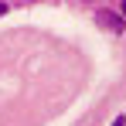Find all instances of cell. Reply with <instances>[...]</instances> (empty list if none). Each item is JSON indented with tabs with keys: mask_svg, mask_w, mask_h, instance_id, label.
Returning a JSON list of instances; mask_svg holds the SVG:
<instances>
[{
	"mask_svg": "<svg viewBox=\"0 0 126 126\" xmlns=\"http://www.w3.org/2000/svg\"><path fill=\"white\" fill-rule=\"evenodd\" d=\"M95 17H99V24H102L106 31H112V34H123V31H126V21H123V14H116V10H109V7L95 10Z\"/></svg>",
	"mask_w": 126,
	"mask_h": 126,
	"instance_id": "6da1fadb",
	"label": "cell"
},
{
	"mask_svg": "<svg viewBox=\"0 0 126 126\" xmlns=\"http://www.w3.org/2000/svg\"><path fill=\"white\" fill-rule=\"evenodd\" d=\"M123 21H126V0H123Z\"/></svg>",
	"mask_w": 126,
	"mask_h": 126,
	"instance_id": "277c9868",
	"label": "cell"
},
{
	"mask_svg": "<svg viewBox=\"0 0 126 126\" xmlns=\"http://www.w3.org/2000/svg\"><path fill=\"white\" fill-rule=\"evenodd\" d=\"M112 126H126V116H116V119H112Z\"/></svg>",
	"mask_w": 126,
	"mask_h": 126,
	"instance_id": "7a4b0ae2",
	"label": "cell"
},
{
	"mask_svg": "<svg viewBox=\"0 0 126 126\" xmlns=\"http://www.w3.org/2000/svg\"><path fill=\"white\" fill-rule=\"evenodd\" d=\"M3 14H7V3H3V0H0V17H3Z\"/></svg>",
	"mask_w": 126,
	"mask_h": 126,
	"instance_id": "3957f363",
	"label": "cell"
}]
</instances>
